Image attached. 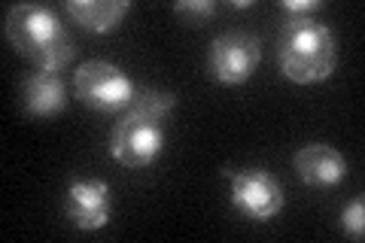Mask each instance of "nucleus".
I'll return each mask as SVG.
<instances>
[{
  "label": "nucleus",
  "mask_w": 365,
  "mask_h": 243,
  "mask_svg": "<svg viewBox=\"0 0 365 243\" xmlns=\"http://www.w3.org/2000/svg\"><path fill=\"white\" fill-rule=\"evenodd\" d=\"M277 58L283 76L295 86H314L326 83L335 73V37L323 21L311 16H295L283 21L280 40H277Z\"/></svg>",
  "instance_id": "f257e3e1"
},
{
  "label": "nucleus",
  "mask_w": 365,
  "mask_h": 243,
  "mask_svg": "<svg viewBox=\"0 0 365 243\" xmlns=\"http://www.w3.org/2000/svg\"><path fill=\"white\" fill-rule=\"evenodd\" d=\"M6 40L13 49L37 64V71L58 73L61 67L71 64L73 58V40L67 37L64 25L49 6L40 4H19L6 13Z\"/></svg>",
  "instance_id": "f03ea898"
},
{
  "label": "nucleus",
  "mask_w": 365,
  "mask_h": 243,
  "mask_svg": "<svg viewBox=\"0 0 365 243\" xmlns=\"http://www.w3.org/2000/svg\"><path fill=\"white\" fill-rule=\"evenodd\" d=\"M73 91L86 107L98 113H125L134 98V86L122 67L110 61H86L73 76Z\"/></svg>",
  "instance_id": "7ed1b4c3"
},
{
  "label": "nucleus",
  "mask_w": 365,
  "mask_h": 243,
  "mask_svg": "<svg viewBox=\"0 0 365 243\" xmlns=\"http://www.w3.org/2000/svg\"><path fill=\"white\" fill-rule=\"evenodd\" d=\"M225 177L232 180V207L253 222H268L287 204L280 182L265 167H235Z\"/></svg>",
  "instance_id": "20e7f679"
},
{
  "label": "nucleus",
  "mask_w": 365,
  "mask_h": 243,
  "mask_svg": "<svg viewBox=\"0 0 365 243\" xmlns=\"http://www.w3.org/2000/svg\"><path fill=\"white\" fill-rule=\"evenodd\" d=\"M165 149V128L158 122H143L134 115H125L116 122V128L110 134V152L128 170L150 167L153 161L162 155Z\"/></svg>",
  "instance_id": "39448f33"
},
{
  "label": "nucleus",
  "mask_w": 365,
  "mask_h": 243,
  "mask_svg": "<svg viewBox=\"0 0 365 243\" xmlns=\"http://www.w3.org/2000/svg\"><path fill=\"white\" fill-rule=\"evenodd\" d=\"M262 61L259 40L250 33L232 31L220 33L210 43V58H207V71L220 86H244L253 71Z\"/></svg>",
  "instance_id": "423d86ee"
},
{
  "label": "nucleus",
  "mask_w": 365,
  "mask_h": 243,
  "mask_svg": "<svg viewBox=\"0 0 365 243\" xmlns=\"http://www.w3.org/2000/svg\"><path fill=\"white\" fill-rule=\"evenodd\" d=\"M113 198L104 180H73L64 198L67 222L79 231H98L110 222Z\"/></svg>",
  "instance_id": "0eeeda50"
},
{
  "label": "nucleus",
  "mask_w": 365,
  "mask_h": 243,
  "mask_svg": "<svg viewBox=\"0 0 365 243\" xmlns=\"http://www.w3.org/2000/svg\"><path fill=\"white\" fill-rule=\"evenodd\" d=\"M295 173L311 189H332L347 177V161L329 143H307L295 152Z\"/></svg>",
  "instance_id": "6e6552de"
},
{
  "label": "nucleus",
  "mask_w": 365,
  "mask_h": 243,
  "mask_svg": "<svg viewBox=\"0 0 365 243\" xmlns=\"http://www.w3.org/2000/svg\"><path fill=\"white\" fill-rule=\"evenodd\" d=\"M21 103L31 119H52V115L64 113L67 107V91L58 73L52 71H37L25 79L21 86Z\"/></svg>",
  "instance_id": "1a4fd4ad"
},
{
  "label": "nucleus",
  "mask_w": 365,
  "mask_h": 243,
  "mask_svg": "<svg viewBox=\"0 0 365 243\" xmlns=\"http://www.w3.org/2000/svg\"><path fill=\"white\" fill-rule=\"evenodd\" d=\"M64 9H67V16H71L79 28H86L88 33H110L128 16L131 4L128 0H71Z\"/></svg>",
  "instance_id": "9d476101"
},
{
  "label": "nucleus",
  "mask_w": 365,
  "mask_h": 243,
  "mask_svg": "<svg viewBox=\"0 0 365 243\" xmlns=\"http://www.w3.org/2000/svg\"><path fill=\"white\" fill-rule=\"evenodd\" d=\"M174 107H177V98L170 95V91L146 88V91H134L131 103L125 107V115H134V119H143V122L165 125L168 115L174 113Z\"/></svg>",
  "instance_id": "9b49d317"
},
{
  "label": "nucleus",
  "mask_w": 365,
  "mask_h": 243,
  "mask_svg": "<svg viewBox=\"0 0 365 243\" xmlns=\"http://www.w3.org/2000/svg\"><path fill=\"white\" fill-rule=\"evenodd\" d=\"M174 13L186 25H204L216 13V4L213 0H180V4H174Z\"/></svg>",
  "instance_id": "f8f14e48"
},
{
  "label": "nucleus",
  "mask_w": 365,
  "mask_h": 243,
  "mask_svg": "<svg viewBox=\"0 0 365 243\" xmlns=\"http://www.w3.org/2000/svg\"><path fill=\"white\" fill-rule=\"evenodd\" d=\"M341 228H344V234L353 237V240H362L365 234V201L356 198L344 207V213H341Z\"/></svg>",
  "instance_id": "ddd939ff"
},
{
  "label": "nucleus",
  "mask_w": 365,
  "mask_h": 243,
  "mask_svg": "<svg viewBox=\"0 0 365 243\" xmlns=\"http://www.w3.org/2000/svg\"><path fill=\"white\" fill-rule=\"evenodd\" d=\"M280 6L289 13V19H295V16H311L314 9H319L317 0H283Z\"/></svg>",
  "instance_id": "4468645a"
}]
</instances>
